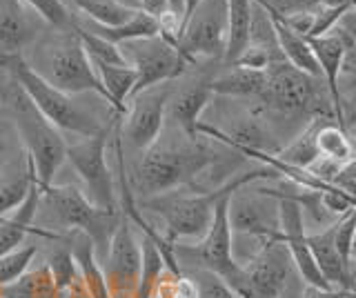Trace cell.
<instances>
[{"label": "cell", "instance_id": "cell-5", "mask_svg": "<svg viewBox=\"0 0 356 298\" xmlns=\"http://www.w3.org/2000/svg\"><path fill=\"white\" fill-rule=\"evenodd\" d=\"M27 63L56 90L70 96L96 94L100 101L109 105L105 87L83 49L78 27L70 31H54L49 38H44L36 47L33 58Z\"/></svg>", "mask_w": 356, "mask_h": 298}, {"label": "cell", "instance_id": "cell-34", "mask_svg": "<svg viewBox=\"0 0 356 298\" xmlns=\"http://www.w3.org/2000/svg\"><path fill=\"white\" fill-rule=\"evenodd\" d=\"M174 298H198V285L189 274H181L174 287Z\"/></svg>", "mask_w": 356, "mask_h": 298}, {"label": "cell", "instance_id": "cell-18", "mask_svg": "<svg viewBox=\"0 0 356 298\" xmlns=\"http://www.w3.org/2000/svg\"><path fill=\"white\" fill-rule=\"evenodd\" d=\"M265 85V72H256L238 65H225L211 81L214 96L225 98H259Z\"/></svg>", "mask_w": 356, "mask_h": 298}, {"label": "cell", "instance_id": "cell-4", "mask_svg": "<svg viewBox=\"0 0 356 298\" xmlns=\"http://www.w3.org/2000/svg\"><path fill=\"white\" fill-rule=\"evenodd\" d=\"M38 212H47V218L38 220L36 227L51 234H72L81 231L94 242L96 258L105 256L111 234L120 220V209H100L87 201L81 187L74 185H49L40 190Z\"/></svg>", "mask_w": 356, "mask_h": 298}, {"label": "cell", "instance_id": "cell-33", "mask_svg": "<svg viewBox=\"0 0 356 298\" xmlns=\"http://www.w3.org/2000/svg\"><path fill=\"white\" fill-rule=\"evenodd\" d=\"M337 116H339V125L343 129H348V131L356 129V94L339 96Z\"/></svg>", "mask_w": 356, "mask_h": 298}, {"label": "cell", "instance_id": "cell-1", "mask_svg": "<svg viewBox=\"0 0 356 298\" xmlns=\"http://www.w3.org/2000/svg\"><path fill=\"white\" fill-rule=\"evenodd\" d=\"M256 103L276 140L281 142V149L312 120L323 118L339 123L337 105L325 81L292 67L285 58L265 69V85Z\"/></svg>", "mask_w": 356, "mask_h": 298}, {"label": "cell", "instance_id": "cell-22", "mask_svg": "<svg viewBox=\"0 0 356 298\" xmlns=\"http://www.w3.org/2000/svg\"><path fill=\"white\" fill-rule=\"evenodd\" d=\"M74 5L87 14L92 25L100 27H120L140 12V7L125 0H74Z\"/></svg>", "mask_w": 356, "mask_h": 298}, {"label": "cell", "instance_id": "cell-14", "mask_svg": "<svg viewBox=\"0 0 356 298\" xmlns=\"http://www.w3.org/2000/svg\"><path fill=\"white\" fill-rule=\"evenodd\" d=\"M334 225L307 234V245H309L312 256H314V263L318 265V270L323 274V279L327 281L332 290L350 292L352 276H350L348 267H345V263L337 249V242H334Z\"/></svg>", "mask_w": 356, "mask_h": 298}, {"label": "cell", "instance_id": "cell-13", "mask_svg": "<svg viewBox=\"0 0 356 298\" xmlns=\"http://www.w3.org/2000/svg\"><path fill=\"white\" fill-rule=\"evenodd\" d=\"M214 74H196L192 76L185 85L174 87L170 101H167V114L165 123L174 125L176 129H181L187 136H198L196 125L200 123V118L205 116V109L209 107L214 92H211V81Z\"/></svg>", "mask_w": 356, "mask_h": 298}, {"label": "cell", "instance_id": "cell-32", "mask_svg": "<svg viewBox=\"0 0 356 298\" xmlns=\"http://www.w3.org/2000/svg\"><path fill=\"white\" fill-rule=\"evenodd\" d=\"M337 92L339 96L345 94H356V45L348 49L343 58V67L339 74V83H337Z\"/></svg>", "mask_w": 356, "mask_h": 298}, {"label": "cell", "instance_id": "cell-26", "mask_svg": "<svg viewBox=\"0 0 356 298\" xmlns=\"http://www.w3.org/2000/svg\"><path fill=\"white\" fill-rule=\"evenodd\" d=\"M65 240L58 238V240H47L51 249L47 254V267L54 276L56 281V287H58V292H65L70 290L74 283L81 281V274H78V267H76V260H74V254H72V247H65L60 242Z\"/></svg>", "mask_w": 356, "mask_h": 298}, {"label": "cell", "instance_id": "cell-25", "mask_svg": "<svg viewBox=\"0 0 356 298\" xmlns=\"http://www.w3.org/2000/svg\"><path fill=\"white\" fill-rule=\"evenodd\" d=\"M18 3L22 9L36 16L44 27H51L54 31H70L78 27L70 7L63 0H18Z\"/></svg>", "mask_w": 356, "mask_h": 298}, {"label": "cell", "instance_id": "cell-10", "mask_svg": "<svg viewBox=\"0 0 356 298\" xmlns=\"http://www.w3.org/2000/svg\"><path fill=\"white\" fill-rule=\"evenodd\" d=\"M172 94V83L156 85L149 90H143L127 101L125 116L120 120V140L122 147H129L134 154H143L149 145H154L156 138L161 136L165 127L167 101Z\"/></svg>", "mask_w": 356, "mask_h": 298}, {"label": "cell", "instance_id": "cell-42", "mask_svg": "<svg viewBox=\"0 0 356 298\" xmlns=\"http://www.w3.org/2000/svg\"><path fill=\"white\" fill-rule=\"evenodd\" d=\"M352 5H354V7H356V0H352Z\"/></svg>", "mask_w": 356, "mask_h": 298}, {"label": "cell", "instance_id": "cell-12", "mask_svg": "<svg viewBox=\"0 0 356 298\" xmlns=\"http://www.w3.org/2000/svg\"><path fill=\"white\" fill-rule=\"evenodd\" d=\"M256 183L238 187L227 198V218L232 234H250L270 240H283L278 198L265 194Z\"/></svg>", "mask_w": 356, "mask_h": 298}, {"label": "cell", "instance_id": "cell-23", "mask_svg": "<svg viewBox=\"0 0 356 298\" xmlns=\"http://www.w3.org/2000/svg\"><path fill=\"white\" fill-rule=\"evenodd\" d=\"M316 151L318 156H325L330 160H337L341 165L356 158V140L343 129L339 123H321L316 131Z\"/></svg>", "mask_w": 356, "mask_h": 298}, {"label": "cell", "instance_id": "cell-38", "mask_svg": "<svg viewBox=\"0 0 356 298\" xmlns=\"http://www.w3.org/2000/svg\"><path fill=\"white\" fill-rule=\"evenodd\" d=\"M185 9H187V0H165V12H172L185 18Z\"/></svg>", "mask_w": 356, "mask_h": 298}, {"label": "cell", "instance_id": "cell-27", "mask_svg": "<svg viewBox=\"0 0 356 298\" xmlns=\"http://www.w3.org/2000/svg\"><path fill=\"white\" fill-rule=\"evenodd\" d=\"M38 251L40 247L36 242H29V245H20L16 249H11L9 254H5V256H0V287L18 281L20 276L36 263Z\"/></svg>", "mask_w": 356, "mask_h": 298}, {"label": "cell", "instance_id": "cell-9", "mask_svg": "<svg viewBox=\"0 0 356 298\" xmlns=\"http://www.w3.org/2000/svg\"><path fill=\"white\" fill-rule=\"evenodd\" d=\"M120 51L125 60L131 65V69L136 72V83H134L131 96L156 85L174 83L192 69L187 60L178 53L176 45H172L161 34L122 42Z\"/></svg>", "mask_w": 356, "mask_h": 298}, {"label": "cell", "instance_id": "cell-15", "mask_svg": "<svg viewBox=\"0 0 356 298\" xmlns=\"http://www.w3.org/2000/svg\"><path fill=\"white\" fill-rule=\"evenodd\" d=\"M38 185L36 172L25 151L16 160H11L7 167L0 172V220L14 214L16 209L25 203L29 192Z\"/></svg>", "mask_w": 356, "mask_h": 298}, {"label": "cell", "instance_id": "cell-39", "mask_svg": "<svg viewBox=\"0 0 356 298\" xmlns=\"http://www.w3.org/2000/svg\"><path fill=\"white\" fill-rule=\"evenodd\" d=\"M323 7H352V0H321Z\"/></svg>", "mask_w": 356, "mask_h": 298}, {"label": "cell", "instance_id": "cell-21", "mask_svg": "<svg viewBox=\"0 0 356 298\" xmlns=\"http://www.w3.org/2000/svg\"><path fill=\"white\" fill-rule=\"evenodd\" d=\"M252 23V0H227V47L222 65H232L248 47Z\"/></svg>", "mask_w": 356, "mask_h": 298}, {"label": "cell", "instance_id": "cell-20", "mask_svg": "<svg viewBox=\"0 0 356 298\" xmlns=\"http://www.w3.org/2000/svg\"><path fill=\"white\" fill-rule=\"evenodd\" d=\"M60 294L63 292H58V287H56L47 263H33L18 281L0 287L3 298H60Z\"/></svg>", "mask_w": 356, "mask_h": 298}, {"label": "cell", "instance_id": "cell-35", "mask_svg": "<svg viewBox=\"0 0 356 298\" xmlns=\"http://www.w3.org/2000/svg\"><path fill=\"white\" fill-rule=\"evenodd\" d=\"M337 29L352 42V45H356V7H354V5L341 16Z\"/></svg>", "mask_w": 356, "mask_h": 298}, {"label": "cell", "instance_id": "cell-16", "mask_svg": "<svg viewBox=\"0 0 356 298\" xmlns=\"http://www.w3.org/2000/svg\"><path fill=\"white\" fill-rule=\"evenodd\" d=\"M27 9H0V56L22 53L36 42L40 27H44L36 16H27Z\"/></svg>", "mask_w": 356, "mask_h": 298}, {"label": "cell", "instance_id": "cell-28", "mask_svg": "<svg viewBox=\"0 0 356 298\" xmlns=\"http://www.w3.org/2000/svg\"><path fill=\"white\" fill-rule=\"evenodd\" d=\"M78 36H81L83 49L87 53L89 63H92V67H98V65H127L120 47L114 45V42L100 38L83 27H78Z\"/></svg>", "mask_w": 356, "mask_h": 298}, {"label": "cell", "instance_id": "cell-6", "mask_svg": "<svg viewBox=\"0 0 356 298\" xmlns=\"http://www.w3.org/2000/svg\"><path fill=\"white\" fill-rule=\"evenodd\" d=\"M7 114L14 120L20 145L29 156L40 190L56 183L60 167L67 163V140L47 118H44L27 94L11 83L7 96Z\"/></svg>", "mask_w": 356, "mask_h": 298}, {"label": "cell", "instance_id": "cell-30", "mask_svg": "<svg viewBox=\"0 0 356 298\" xmlns=\"http://www.w3.org/2000/svg\"><path fill=\"white\" fill-rule=\"evenodd\" d=\"M22 151L25 149L20 145L14 120L9 118V114L0 112V172H3L11 160H16Z\"/></svg>", "mask_w": 356, "mask_h": 298}, {"label": "cell", "instance_id": "cell-43", "mask_svg": "<svg viewBox=\"0 0 356 298\" xmlns=\"http://www.w3.org/2000/svg\"><path fill=\"white\" fill-rule=\"evenodd\" d=\"M354 292H356V281H354Z\"/></svg>", "mask_w": 356, "mask_h": 298}, {"label": "cell", "instance_id": "cell-19", "mask_svg": "<svg viewBox=\"0 0 356 298\" xmlns=\"http://www.w3.org/2000/svg\"><path fill=\"white\" fill-rule=\"evenodd\" d=\"M272 18H274V31H276L278 49H281L283 58L292 65V67L305 72L309 76H314V78H323L321 67L316 63V56H314V51H312V45H309V38L292 31L278 16L272 14Z\"/></svg>", "mask_w": 356, "mask_h": 298}, {"label": "cell", "instance_id": "cell-29", "mask_svg": "<svg viewBox=\"0 0 356 298\" xmlns=\"http://www.w3.org/2000/svg\"><path fill=\"white\" fill-rule=\"evenodd\" d=\"M198 285V298H241L232 287L216 276L214 272H207V270H189L187 272Z\"/></svg>", "mask_w": 356, "mask_h": 298}, {"label": "cell", "instance_id": "cell-36", "mask_svg": "<svg viewBox=\"0 0 356 298\" xmlns=\"http://www.w3.org/2000/svg\"><path fill=\"white\" fill-rule=\"evenodd\" d=\"M343 292L339 290H321V287H309L305 285L303 294H300V298H341Z\"/></svg>", "mask_w": 356, "mask_h": 298}, {"label": "cell", "instance_id": "cell-31", "mask_svg": "<svg viewBox=\"0 0 356 298\" xmlns=\"http://www.w3.org/2000/svg\"><path fill=\"white\" fill-rule=\"evenodd\" d=\"M259 3L278 18H287L303 12H316L321 7V0H259Z\"/></svg>", "mask_w": 356, "mask_h": 298}, {"label": "cell", "instance_id": "cell-37", "mask_svg": "<svg viewBox=\"0 0 356 298\" xmlns=\"http://www.w3.org/2000/svg\"><path fill=\"white\" fill-rule=\"evenodd\" d=\"M60 298H89V294H87V290H85V285H83V279L78 281V283H74L70 290H65L63 294H60Z\"/></svg>", "mask_w": 356, "mask_h": 298}, {"label": "cell", "instance_id": "cell-24", "mask_svg": "<svg viewBox=\"0 0 356 298\" xmlns=\"http://www.w3.org/2000/svg\"><path fill=\"white\" fill-rule=\"evenodd\" d=\"M87 31H92V34L105 38L109 42H114V45H122V42H129V40H138V38H149V36H159V20L156 16L147 14V12H140L134 16L129 23L120 25V27H100V25H92Z\"/></svg>", "mask_w": 356, "mask_h": 298}, {"label": "cell", "instance_id": "cell-2", "mask_svg": "<svg viewBox=\"0 0 356 298\" xmlns=\"http://www.w3.org/2000/svg\"><path fill=\"white\" fill-rule=\"evenodd\" d=\"M281 174L267 165L256 163L252 169H245L234 176L218 190L200 192L194 187H181V190L165 192L161 196L143 198V207L161 218V234L176 245V242H198L207 234L214 218L216 205L222 196L232 194L238 187L256 183V181H278Z\"/></svg>", "mask_w": 356, "mask_h": 298}, {"label": "cell", "instance_id": "cell-3", "mask_svg": "<svg viewBox=\"0 0 356 298\" xmlns=\"http://www.w3.org/2000/svg\"><path fill=\"white\" fill-rule=\"evenodd\" d=\"M0 67H3L11 83H16L27 98L33 103V107L49 120V123L65 136L74 138H92L107 134L111 129V123L105 125L92 109L76 103V98L56 90L54 85L38 76L29 67L25 53H9L0 56Z\"/></svg>", "mask_w": 356, "mask_h": 298}, {"label": "cell", "instance_id": "cell-44", "mask_svg": "<svg viewBox=\"0 0 356 298\" xmlns=\"http://www.w3.org/2000/svg\"><path fill=\"white\" fill-rule=\"evenodd\" d=\"M0 298H3V296H0Z\"/></svg>", "mask_w": 356, "mask_h": 298}, {"label": "cell", "instance_id": "cell-40", "mask_svg": "<svg viewBox=\"0 0 356 298\" xmlns=\"http://www.w3.org/2000/svg\"><path fill=\"white\" fill-rule=\"evenodd\" d=\"M350 270H352V285L356 281V236H354V242H352V260H350Z\"/></svg>", "mask_w": 356, "mask_h": 298}, {"label": "cell", "instance_id": "cell-17", "mask_svg": "<svg viewBox=\"0 0 356 298\" xmlns=\"http://www.w3.org/2000/svg\"><path fill=\"white\" fill-rule=\"evenodd\" d=\"M309 45H312V51H314L316 63L321 67L323 81H325L327 90L334 98V105H337V101H339V92H337L339 74L343 67V58H345V53H348V49L352 47V42L345 38L337 27H334L325 36L309 38Z\"/></svg>", "mask_w": 356, "mask_h": 298}, {"label": "cell", "instance_id": "cell-11", "mask_svg": "<svg viewBox=\"0 0 356 298\" xmlns=\"http://www.w3.org/2000/svg\"><path fill=\"white\" fill-rule=\"evenodd\" d=\"M100 272L109 298H136L140 276V240L131 229V220L120 212V220L111 234Z\"/></svg>", "mask_w": 356, "mask_h": 298}, {"label": "cell", "instance_id": "cell-8", "mask_svg": "<svg viewBox=\"0 0 356 298\" xmlns=\"http://www.w3.org/2000/svg\"><path fill=\"white\" fill-rule=\"evenodd\" d=\"M109 131L92 138L67 142V163L81 179V192L100 209H118L116 176L109 167Z\"/></svg>", "mask_w": 356, "mask_h": 298}, {"label": "cell", "instance_id": "cell-41", "mask_svg": "<svg viewBox=\"0 0 356 298\" xmlns=\"http://www.w3.org/2000/svg\"><path fill=\"white\" fill-rule=\"evenodd\" d=\"M198 3H200V0H187V9H185V18H187V14H189V12H192V9H194V7H196Z\"/></svg>", "mask_w": 356, "mask_h": 298}, {"label": "cell", "instance_id": "cell-7", "mask_svg": "<svg viewBox=\"0 0 356 298\" xmlns=\"http://www.w3.org/2000/svg\"><path fill=\"white\" fill-rule=\"evenodd\" d=\"M227 47V0H200L187 14L178 53L189 67L200 63H222Z\"/></svg>", "mask_w": 356, "mask_h": 298}]
</instances>
